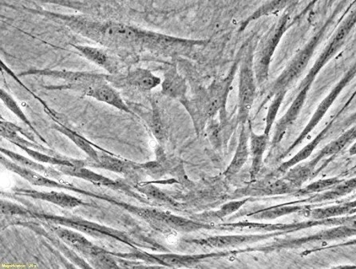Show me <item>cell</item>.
Wrapping results in <instances>:
<instances>
[{"mask_svg":"<svg viewBox=\"0 0 356 269\" xmlns=\"http://www.w3.org/2000/svg\"><path fill=\"white\" fill-rule=\"evenodd\" d=\"M26 10L67 26L75 34L114 51L122 57L131 56L138 51L154 53L161 40L159 32L115 21L98 20L88 16L62 14L42 9Z\"/></svg>","mask_w":356,"mask_h":269,"instance_id":"1","label":"cell"},{"mask_svg":"<svg viewBox=\"0 0 356 269\" xmlns=\"http://www.w3.org/2000/svg\"><path fill=\"white\" fill-rule=\"evenodd\" d=\"M238 68L239 60L231 67L226 77L213 81L207 89L200 90L194 99L186 98L181 101L191 115L198 133L204 131L209 120L225 111Z\"/></svg>","mask_w":356,"mask_h":269,"instance_id":"2","label":"cell"},{"mask_svg":"<svg viewBox=\"0 0 356 269\" xmlns=\"http://www.w3.org/2000/svg\"><path fill=\"white\" fill-rule=\"evenodd\" d=\"M31 218L49 225L64 226V227L79 231V232L99 239H106L122 242V244L134 247L138 244L121 231L106 227L104 225L91 222L90 220L78 217H62L31 211Z\"/></svg>","mask_w":356,"mask_h":269,"instance_id":"3","label":"cell"},{"mask_svg":"<svg viewBox=\"0 0 356 269\" xmlns=\"http://www.w3.org/2000/svg\"><path fill=\"white\" fill-rule=\"evenodd\" d=\"M254 47L249 45L239 59L238 113L237 122L241 125L249 122L257 95V82L254 72Z\"/></svg>","mask_w":356,"mask_h":269,"instance_id":"4","label":"cell"},{"mask_svg":"<svg viewBox=\"0 0 356 269\" xmlns=\"http://www.w3.org/2000/svg\"><path fill=\"white\" fill-rule=\"evenodd\" d=\"M50 77L64 81L63 84L52 85L45 87L51 90H69L77 91L84 95L91 85L99 81L107 79L108 74L94 72H72L66 70L31 69L22 72L19 76Z\"/></svg>","mask_w":356,"mask_h":269,"instance_id":"5","label":"cell"},{"mask_svg":"<svg viewBox=\"0 0 356 269\" xmlns=\"http://www.w3.org/2000/svg\"><path fill=\"white\" fill-rule=\"evenodd\" d=\"M289 20L288 15L283 16L264 38L257 51L254 53V72L259 85L266 83L268 79L273 56L280 40L287 31Z\"/></svg>","mask_w":356,"mask_h":269,"instance_id":"6","label":"cell"},{"mask_svg":"<svg viewBox=\"0 0 356 269\" xmlns=\"http://www.w3.org/2000/svg\"><path fill=\"white\" fill-rule=\"evenodd\" d=\"M318 42H319V37H314L295 56L293 61L289 63V65L286 67L273 84L271 90L273 95L279 92V91H287L289 85L303 74L305 70L309 65L312 56H314Z\"/></svg>","mask_w":356,"mask_h":269,"instance_id":"7","label":"cell"},{"mask_svg":"<svg viewBox=\"0 0 356 269\" xmlns=\"http://www.w3.org/2000/svg\"><path fill=\"white\" fill-rule=\"evenodd\" d=\"M108 82L117 88H133L143 92H147L159 87L163 80L143 67H134L126 72L115 74H108Z\"/></svg>","mask_w":356,"mask_h":269,"instance_id":"8","label":"cell"},{"mask_svg":"<svg viewBox=\"0 0 356 269\" xmlns=\"http://www.w3.org/2000/svg\"><path fill=\"white\" fill-rule=\"evenodd\" d=\"M79 55L105 70L107 74H115L123 72V58L120 54L104 47L73 44Z\"/></svg>","mask_w":356,"mask_h":269,"instance_id":"9","label":"cell"},{"mask_svg":"<svg viewBox=\"0 0 356 269\" xmlns=\"http://www.w3.org/2000/svg\"><path fill=\"white\" fill-rule=\"evenodd\" d=\"M314 78L315 77L312 76L310 74L307 75L303 83L301 84L300 92L298 96L296 97L292 105H291L288 111L285 113V115L280 118L277 122L273 134V145H277L282 142L289 127L292 125L296 120V118L298 117L302 108H303L307 94H309L312 81H314Z\"/></svg>","mask_w":356,"mask_h":269,"instance_id":"10","label":"cell"},{"mask_svg":"<svg viewBox=\"0 0 356 269\" xmlns=\"http://www.w3.org/2000/svg\"><path fill=\"white\" fill-rule=\"evenodd\" d=\"M57 170L62 172L65 175L78 177V179L92 183V184L95 186L108 187L111 190L125 192L127 195L137 197L136 195H134L131 189H129L127 185L123 184V183L111 180L106 177L96 174L95 172L86 169V166L58 165L57 166Z\"/></svg>","mask_w":356,"mask_h":269,"instance_id":"11","label":"cell"},{"mask_svg":"<svg viewBox=\"0 0 356 269\" xmlns=\"http://www.w3.org/2000/svg\"><path fill=\"white\" fill-rule=\"evenodd\" d=\"M115 257L125 258L131 260H142L149 262H157L161 265L168 267H188L193 265L201 259L197 256H180L175 254L152 255L136 250L129 254H120V252H111Z\"/></svg>","mask_w":356,"mask_h":269,"instance_id":"12","label":"cell"},{"mask_svg":"<svg viewBox=\"0 0 356 269\" xmlns=\"http://www.w3.org/2000/svg\"><path fill=\"white\" fill-rule=\"evenodd\" d=\"M84 95L104 102V104L115 107L116 109L121 111L133 114L131 107L122 99L120 94L118 92L115 87L108 82L107 79L99 81L91 85Z\"/></svg>","mask_w":356,"mask_h":269,"instance_id":"13","label":"cell"},{"mask_svg":"<svg viewBox=\"0 0 356 269\" xmlns=\"http://www.w3.org/2000/svg\"><path fill=\"white\" fill-rule=\"evenodd\" d=\"M13 195L15 196L28 197L37 199V200L50 202L67 209H72L86 204L78 197L67 195L65 193L55 191L40 192L28 189H15L13 190Z\"/></svg>","mask_w":356,"mask_h":269,"instance_id":"14","label":"cell"},{"mask_svg":"<svg viewBox=\"0 0 356 269\" xmlns=\"http://www.w3.org/2000/svg\"><path fill=\"white\" fill-rule=\"evenodd\" d=\"M251 126L250 121L241 125L238 145H237L233 159H232L228 168L225 171V176L228 179H231V177H234L238 174L243 166L247 163L248 159H249Z\"/></svg>","mask_w":356,"mask_h":269,"instance_id":"15","label":"cell"},{"mask_svg":"<svg viewBox=\"0 0 356 269\" xmlns=\"http://www.w3.org/2000/svg\"><path fill=\"white\" fill-rule=\"evenodd\" d=\"M163 76L164 79L161 84V93L179 101L186 98L188 90L186 80L178 72L175 64H171L166 67Z\"/></svg>","mask_w":356,"mask_h":269,"instance_id":"16","label":"cell"},{"mask_svg":"<svg viewBox=\"0 0 356 269\" xmlns=\"http://www.w3.org/2000/svg\"><path fill=\"white\" fill-rule=\"evenodd\" d=\"M51 225L52 226L51 230L59 239L73 247L74 250L88 258V259L99 249L98 246L91 243L88 239H86L84 236L76 232L74 229L72 230V229L60 225Z\"/></svg>","mask_w":356,"mask_h":269,"instance_id":"17","label":"cell"},{"mask_svg":"<svg viewBox=\"0 0 356 269\" xmlns=\"http://www.w3.org/2000/svg\"><path fill=\"white\" fill-rule=\"evenodd\" d=\"M85 163L86 165H89L91 168L104 169L123 175L131 174L132 172L139 168L138 165L131 161L118 158L115 154L106 152L99 154L98 161L89 160Z\"/></svg>","mask_w":356,"mask_h":269,"instance_id":"18","label":"cell"},{"mask_svg":"<svg viewBox=\"0 0 356 269\" xmlns=\"http://www.w3.org/2000/svg\"><path fill=\"white\" fill-rule=\"evenodd\" d=\"M346 83L347 81H343V82L339 83L338 87L332 90V92L330 95H329L327 97V98L321 102V105L319 106V107H318L316 111L315 112V114L314 115V116H312L309 123L307 124V127L305 128L303 132L300 133V136L298 137V139L296 140L292 146H291L289 148L287 152H285L284 155H287L290 152H292V150L296 147H298L299 144L303 142V140L307 136H309V134L312 130H314V129L316 127L317 124L319 123L320 121L322 120L323 115L326 114V112L329 109V107L332 106L333 101H335V99L337 98V96L339 95V93H341V91L342 90L343 88Z\"/></svg>","mask_w":356,"mask_h":269,"instance_id":"19","label":"cell"},{"mask_svg":"<svg viewBox=\"0 0 356 269\" xmlns=\"http://www.w3.org/2000/svg\"><path fill=\"white\" fill-rule=\"evenodd\" d=\"M269 136L266 133L257 134L250 128V149L252 156L250 177L255 180L263 164L264 154L266 152Z\"/></svg>","mask_w":356,"mask_h":269,"instance_id":"20","label":"cell"},{"mask_svg":"<svg viewBox=\"0 0 356 269\" xmlns=\"http://www.w3.org/2000/svg\"><path fill=\"white\" fill-rule=\"evenodd\" d=\"M56 122L57 123L54 124L52 128L63 133V136L67 137L70 140H72V141L80 149H82L83 152L88 156L90 160L98 161L99 159V154L96 152L95 147L101 149L102 152L110 153L104 149L97 147L96 145L91 143L88 139L80 136L79 133L72 130L71 128L64 125V124L60 122L56 121Z\"/></svg>","mask_w":356,"mask_h":269,"instance_id":"21","label":"cell"},{"mask_svg":"<svg viewBox=\"0 0 356 269\" xmlns=\"http://www.w3.org/2000/svg\"><path fill=\"white\" fill-rule=\"evenodd\" d=\"M156 222L163 224L167 227L183 233L193 232V231L207 228V226L193 222L190 219L160 211H158L157 215H156Z\"/></svg>","mask_w":356,"mask_h":269,"instance_id":"22","label":"cell"},{"mask_svg":"<svg viewBox=\"0 0 356 269\" xmlns=\"http://www.w3.org/2000/svg\"><path fill=\"white\" fill-rule=\"evenodd\" d=\"M1 153L6 155L8 158L25 168H28L34 171L38 172L42 175H44L50 179L60 180L61 177L63 174L62 172L58 170H55L51 168H46V166L39 163V161L31 160L30 158L24 157L23 155L16 154L13 152H10L7 149L1 148Z\"/></svg>","mask_w":356,"mask_h":269,"instance_id":"23","label":"cell"},{"mask_svg":"<svg viewBox=\"0 0 356 269\" xmlns=\"http://www.w3.org/2000/svg\"><path fill=\"white\" fill-rule=\"evenodd\" d=\"M355 138L356 127L350 129V130L346 133H344L343 136L335 140V141H333L331 143L327 145V146L321 150L319 154H318L314 160L310 161L309 163H307V165H309L310 168L314 170L316 165L323 158L331 157V156L341 152V150Z\"/></svg>","mask_w":356,"mask_h":269,"instance_id":"24","label":"cell"},{"mask_svg":"<svg viewBox=\"0 0 356 269\" xmlns=\"http://www.w3.org/2000/svg\"><path fill=\"white\" fill-rule=\"evenodd\" d=\"M356 189V177L354 179L347 181H341L332 189L326 190L325 193L312 197L311 202H321L335 200L339 197L349 195Z\"/></svg>","mask_w":356,"mask_h":269,"instance_id":"25","label":"cell"},{"mask_svg":"<svg viewBox=\"0 0 356 269\" xmlns=\"http://www.w3.org/2000/svg\"><path fill=\"white\" fill-rule=\"evenodd\" d=\"M356 209L350 207L347 203L325 208L312 209L309 216L314 220H325L333 218L347 216L355 213Z\"/></svg>","mask_w":356,"mask_h":269,"instance_id":"26","label":"cell"},{"mask_svg":"<svg viewBox=\"0 0 356 269\" xmlns=\"http://www.w3.org/2000/svg\"><path fill=\"white\" fill-rule=\"evenodd\" d=\"M254 240V236H217L199 241V244L213 247H233Z\"/></svg>","mask_w":356,"mask_h":269,"instance_id":"27","label":"cell"},{"mask_svg":"<svg viewBox=\"0 0 356 269\" xmlns=\"http://www.w3.org/2000/svg\"><path fill=\"white\" fill-rule=\"evenodd\" d=\"M325 133L326 131L321 132L319 136L312 140L310 143L307 144V146L302 149L300 152L298 154L295 155L293 158H291L289 161H286V163L280 165L278 171L282 172V173H284V172H287L290 168L298 165L302 161L306 160L309 158L312 152H314V149L316 148L318 145H319L322 141V139L325 136Z\"/></svg>","mask_w":356,"mask_h":269,"instance_id":"28","label":"cell"},{"mask_svg":"<svg viewBox=\"0 0 356 269\" xmlns=\"http://www.w3.org/2000/svg\"><path fill=\"white\" fill-rule=\"evenodd\" d=\"M0 98H1L3 104L8 107L9 111H12L16 117H18L22 122H24L41 141L47 143L45 139L35 130V128L32 125L28 117L26 116L24 112L20 108L17 101L13 99L12 95H9L6 90L1 89L0 90Z\"/></svg>","mask_w":356,"mask_h":269,"instance_id":"29","label":"cell"},{"mask_svg":"<svg viewBox=\"0 0 356 269\" xmlns=\"http://www.w3.org/2000/svg\"><path fill=\"white\" fill-rule=\"evenodd\" d=\"M292 1L293 0H271V1L263 5L262 7L250 15V17L243 23L241 29H245L248 25L253 22V21L261 18L262 16L280 12V10L287 7Z\"/></svg>","mask_w":356,"mask_h":269,"instance_id":"30","label":"cell"},{"mask_svg":"<svg viewBox=\"0 0 356 269\" xmlns=\"http://www.w3.org/2000/svg\"><path fill=\"white\" fill-rule=\"evenodd\" d=\"M312 174H314V170L307 164L295 166V168L293 166L288 170L284 179L289 182L296 189H298L312 177Z\"/></svg>","mask_w":356,"mask_h":269,"instance_id":"31","label":"cell"},{"mask_svg":"<svg viewBox=\"0 0 356 269\" xmlns=\"http://www.w3.org/2000/svg\"><path fill=\"white\" fill-rule=\"evenodd\" d=\"M147 116L145 120H147L151 132L159 142H163L166 137V130L157 106L154 104L152 111Z\"/></svg>","mask_w":356,"mask_h":269,"instance_id":"32","label":"cell"},{"mask_svg":"<svg viewBox=\"0 0 356 269\" xmlns=\"http://www.w3.org/2000/svg\"><path fill=\"white\" fill-rule=\"evenodd\" d=\"M298 189L291 185L289 182L283 179H279L267 183L260 190L259 193L262 195H285L298 191Z\"/></svg>","mask_w":356,"mask_h":269,"instance_id":"33","label":"cell"},{"mask_svg":"<svg viewBox=\"0 0 356 269\" xmlns=\"http://www.w3.org/2000/svg\"><path fill=\"white\" fill-rule=\"evenodd\" d=\"M341 180L337 177H332V179H322L312 183L309 186L304 188V189L298 190L295 193V195L305 196L309 195H314V193H321L332 189L333 186L341 182Z\"/></svg>","mask_w":356,"mask_h":269,"instance_id":"34","label":"cell"},{"mask_svg":"<svg viewBox=\"0 0 356 269\" xmlns=\"http://www.w3.org/2000/svg\"><path fill=\"white\" fill-rule=\"evenodd\" d=\"M115 256L102 247L95 252V254L89 258V261L93 263L94 267L98 268H120V266L115 260Z\"/></svg>","mask_w":356,"mask_h":269,"instance_id":"35","label":"cell"},{"mask_svg":"<svg viewBox=\"0 0 356 269\" xmlns=\"http://www.w3.org/2000/svg\"><path fill=\"white\" fill-rule=\"evenodd\" d=\"M286 92H287V91H279V92L274 95L275 98L268 108L266 117V130H264V133L268 134V136H269V133H270L275 120H276L277 113L280 106H282Z\"/></svg>","mask_w":356,"mask_h":269,"instance_id":"36","label":"cell"},{"mask_svg":"<svg viewBox=\"0 0 356 269\" xmlns=\"http://www.w3.org/2000/svg\"><path fill=\"white\" fill-rule=\"evenodd\" d=\"M305 207L302 206H282L276 207L259 213V216L262 218H277L284 215H287L298 212H305Z\"/></svg>","mask_w":356,"mask_h":269,"instance_id":"37","label":"cell"},{"mask_svg":"<svg viewBox=\"0 0 356 269\" xmlns=\"http://www.w3.org/2000/svg\"><path fill=\"white\" fill-rule=\"evenodd\" d=\"M1 213L7 216L31 218V211L19 206L17 204L1 201Z\"/></svg>","mask_w":356,"mask_h":269,"instance_id":"38","label":"cell"},{"mask_svg":"<svg viewBox=\"0 0 356 269\" xmlns=\"http://www.w3.org/2000/svg\"><path fill=\"white\" fill-rule=\"evenodd\" d=\"M140 190L144 193L145 195L147 197L154 199V200L170 204L174 203V202L171 200V198L167 197L165 193L163 191H161L159 189H158L157 187L153 186H147L141 188Z\"/></svg>","mask_w":356,"mask_h":269,"instance_id":"39","label":"cell"},{"mask_svg":"<svg viewBox=\"0 0 356 269\" xmlns=\"http://www.w3.org/2000/svg\"><path fill=\"white\" fill-rule=\"evenodd\" d=\"M246 202L245 201H239V202H230L229 204H225V206L220 209L218 213H216L218 218H224L225 216H227L231 213L238 211V209Z\"/></svg>","mask_w":356,"mask_h":269,"instance_id":"40","label":"cell"},{"mask_svg":"<svg viewBox=\"0 0 356 269\" xmlns=\"http://www.w3.org/2000/svg\"><path fill=\"white\" fill-rule=\"evenodd\" d=\"M346 203L349 206L356 209V200Z\"/></svg>","mask_w":356,"mask_h":269,"instance_id":"41","label":"cell"},{"mask_svg":"<svg viewBox=\"0 0 356 269\" xmlns=\"http://www.w3.org/2000/svg\"><path fill=\"white\" fill-rule=\"evenodd\" d=\"M350 153L352 154H356V143L354 145L352 149H350Z\"/></svg>","mask_w":356,"mask_h":269,"instance_id":"42","label":"cell"},{"mask_svg":"<svg viewBox=\"0 0 356 269\" xmlns=\"http://www.w3.org/2000/svg\"><path fill=\"white\" fill-rule=\"evenodd\" d=\"M356 245V240L350 241L348 242L347 244H344L343 245Z\"/></svg>","mask_w":356,"mask_h":269,"instance_id":"43","label":"cell"},{"mask_svg":"<svg viewBox=\"0 0 356 269\" xmlns=\"http://www.w3.org/2000/svg\"><path fill=\"white\" fill-rule=\"evenodd\" d=\"M356 196V195H355Z\"/></svg>","mask_w":356,"mask_h":269,"instance_id":"44","label":"cell"}]
</instances>
